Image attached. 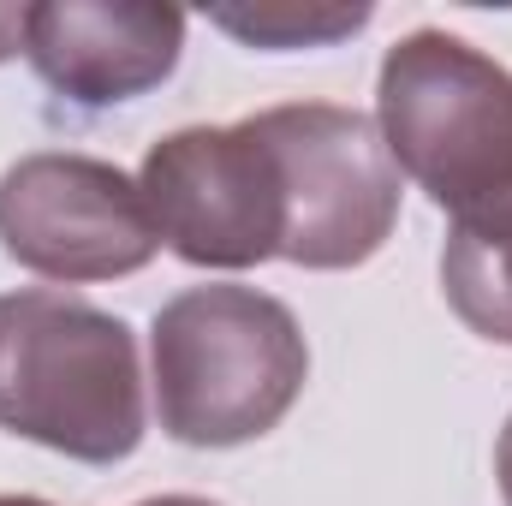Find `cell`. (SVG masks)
Here are the masks:
<instances>
[{"instance_id": "cell-1", "label": "cell", "mask_w": 512, "mask_h": 506, "mask_svg": "<svg viewBox=\"0 0 512 506\" xmlns=\"http://www.w3.org/2000/svg\"><path fill=\"white\" fill-rule=\"evenodd\" d=\"M143 364L120 316L72 292H0V429L84 465L143 441Z\"/></svg>"}, {"instance_id": "cell-2", "label": "cell", "mask_w": 512, "mask_h": 506, "mask_svg": "<svg viewBox=\"0 0 512 506\" xmlns=\"http://www.w3.org/2000/svg\"><path fill=\"white\" fill-rule=\"evenodd\" d=\"M149 376L161 429L185 447H245L268 435L310 376L298 316L256 286H191L155 310Z\"/></svg>"}, {"instance_id": "cell-3", "label": "cell", "mask_w": 512, "mask_h": 506, "mask_svg": "<svg viewBox=\"0 0 512 506\" xmlns=\"http://www.w3.org/2000/svg\"><path fill=\"white\" fill-rule=\"evenodd\" d=\"M376 131L387 155L459 227L512 215V72L447 30H411L382 60Z\"/></svg>"}, {"instance_id": "cell-4", "label": "cell", "mask_w": 512, "mask_h": 506, "mask_svg": "<svg viewBox=\"0 0 512 506\" xmlns=\"http://www.w3.org/2000/svg\"><path fill=\"white\" fill-rule=\"evenodd\" d=\"M286 197V245L298 268H358L399 221V167L370 114L340 102H286L251 114Z\"/></svg>"}, {"instance_id": "cell-5", "label": "cell", "mask_w": 512, "mask_h": 506, "mask_svg": "<svg viewBox=\"0 0 512 506\" xmlns=\"http://www.w3.org/2000/svg\"><path fill=\"white\" fill-rule=\"evenodd\" d=\"M137 191L191 268H256L286 245V197L256 120L185 126L143 155Z\"/></svg>"}, {"instance_id": "cell-6", "label": "cell", "mask_w": 512, "mask_h": 506, "mask_svg": "<svg viewBox=\"0 0 512 506\" xmlns=\"http://www.w3.org/2000/svg\"><path fill=\"white\" fill-rule=\"evenodd\" d=\"M0 251L42 280H120L161 251L137 179L114 161L42 149L0 173Z\"/></svg>"}, {"instance_id": "cell-7", "label": "cell", "mask_w": 512, "mask_h": 506, "mask_svg": "<svg viewBox=\"0 0 512 506\" xmlns=\"http://www.w3.org/2000/svg\"><path fill=\"white\" fill-rule=\"evenodd\" d=\"M185 48V12L149 0H42L24 24V54L48 90L78 108H114L155 90Z\"/></svg>"}, {"instance_id": "cell-8", "label": "cell", "mask_w": 512, "mask_h": 506, "mask_svg": "<svg viewBox=\"0 0 512 506\" xmlns=\"http://www.w3.org/2000/svg\"><path fill=\"white\" fill-rule=\"evenodd\" d=\"M441 286L471 334L512 346V215L495 227H447Z\"/></svg>"}, {"instance_id": "cell-9", "label": "cell", "mask_w": 512, "mask_h": 506, "mask_svg": "<svg viewBox=\"0 0 512 506\" xmlns=\"http://www.w3.org/2000/svg\"><path fill=\"white\" fill-rule=\"evenodd\" d=\"M227 36L245 48H328L340 36H358L370 24V6H334V0H256V6H215L209 12Z\"/></svg>"}, {"instance_id": "cell-10", "label": "cell", "mask_w": 512, "mask_h": 506, "mask_svg": "<svg viewBox=\"0 0 512 506\" xmlns=\"http://www.w3.org/2000/svg\"><path fill=\"white\" fill-rule=\"evenodd\" d=\"M24 24H30V6H0V60L24 54Z\"/></svg>"}, {"instance_id": "cell-11", "label": "cell", "mask_w": 512, "mask_h": 506, "mask_svg": "<svg viewBox=\"0 0 512 506\" xmlns=\"http://www.w3.org/2000/svg\"><path fill=\"white\" fill-rule=\"evenodd\" d=\"M495 477H501V495L512 506V417H507V429H501V447H495Z\"/></svg>"}, {"instance_id": "cell-12", "label": "cell", "mask_w": 512, "mask_h": 506, "mask_svg": "<svg viewBox=\"0 0 512 506\" xmlns=\"http://www.w3.org/2000/svg\"><path fill=\"white\" fill-rule=\"evenodd\" d=\"M137 506H221V501H203V495H155V501H137Z\"/></svg>"}, {"instance_id": "cell-13", "label": "cell", "mask_w": 512, "mask_h": 506, "mask_svg": "<svg viewBox=\"0 0 512 506\" xmlns=\"http://www.w3.org/2000/svg\"><path fill=\"white\" fill-rule=\"evenodd\" d=\"M0 506H48V501H30V495H0Z\"/></svg>"}]
</instances>
